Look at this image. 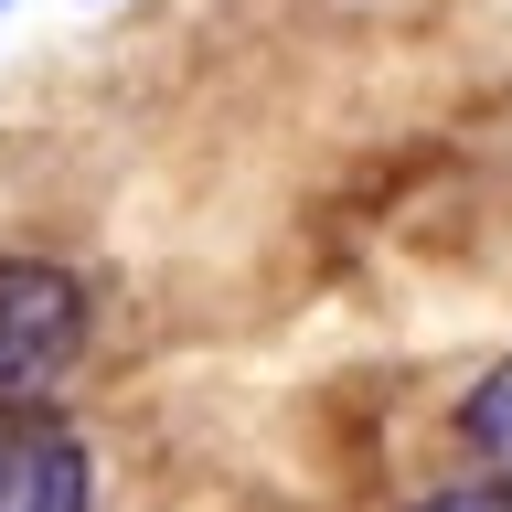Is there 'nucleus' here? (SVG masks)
<instances>
[{"label":"nucleus","mask_w":512,"mask_h":512,"mask_svg":"<svg viewBox=\"0 0 512 512\" xmlns=\"http://www.w3.org/2000/svg\"><path fill=\"white\" fill-rule=\"evenodd\" d=\"M86 278L54 256H0V406H43L86 352Z\"/></svg>","instance_id":"1"},{"label":"nucleus","mask_w":512,"mask_h":512,"mask_svg":"<svg viewBox=\"0 0 512 512\" xmlns=\"http://www.w3.org/2000/svg\"><path fill=\"white\" fill-rule=\"evenodd\" d=\"M0 512H96V448L54 406H0Z\"/></svg>","instance_id":"2"},{"label":"nucleus","mask_w":512,"mask_h":512,"mask_svg":"<svg viewBox=\"0 0 512 512\" xmlns=\"http://www.w3.org/2000/svg\"><path fill=\"white\" fill-rule=\"evenodd\" d=\"M448 427H459V448H470L480 470L512 480V352L470 374V395H459V416H448Z\"/></svg>","instance_id":"3"},{"label":"nucleus","mask_w":512,"mask_h":512,"mask_svg":"<svg viewBox=\"0 0 512 512\" xmlns=\"http://www.w3.org/2000/svg\"><path fill=\"white\" fill-rule=\"evenodd\" d=\"M406 512H512V480L491 470V480H459V491H427V502H406Z\"/></svg>","instance_id":"4"},{"label":"nucleus","mask_w":512,"mask_h":512,"mask_svg":"<svg viewBox=\"0 0 512 512\" xmlns=\"http://www.w3.org/2000/svg\"><path fill=\"white\" fill-rule=\"evenodd\" d=\"M0 22H11V0H0Z\"/></svg>","instance_id":"5"}]
</instances>
